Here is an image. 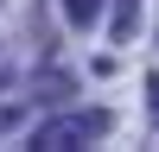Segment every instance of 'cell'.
<instances>
[{
	"mask_svg": "<svg viewBox=\"0 0 159 152\" xmlns=\"http://www.w3.org/2000/svg\"><path fill=\"white\" fill-rule=\"evenodd\" d=\"M102 133H108V114H102V108H76V114L45 120V127L32 133V146H45V152H76V146H96Z\"/></svg>",
	"mask_w": 159,
	"mask_h": 152,
	"instance_id": "6da1fadb",
	"label": "cell"
},
{
	"mask_svg": "<svg viewBox=\"0 0 159 152\" xmlns=\"http://www.w3.org/2000/svg\"><path fill=\"white\" fill-rule=\"evenodd\" d=\"M64 13H70V25H96L102 19V0H64Z\"/></svg>",
	"mask_w": 159,
	"mask_h": 152,
	"instance_id": "7a4b0ae2",
	"label": "cell"
}]
</instances>
